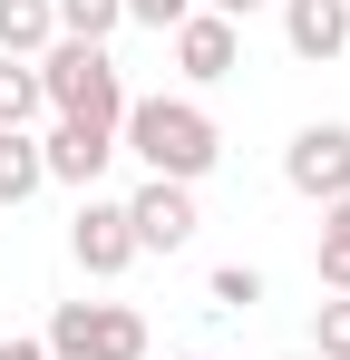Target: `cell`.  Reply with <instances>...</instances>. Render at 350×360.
Masks as SVG:
<instances>
[{
	"instance_id": "cell-1",
	"label": "cell",
	"mask_w": 350,
	"mask_h": 360,
	"mask_svg": "<svg viewBox=\"0 0 350 360\" xmlns=\"http://www.w3.org/2000/svg\"><path fill=\"white\" fill-rule=\"evenodd\" d=\"M117 156H136L146 176L166 185H205L214 176V156H224V127L205 117V98H127V117H117Z\"/></svg>"
},
{
	"instance_id": "cell-2",
	"label": "cell",
	"mask_w": 350,
	"mask_h": 360,
	"mask_svg": "<svg viewBox=\"0 0 350 360\" xmlns=\"http://www.w3.org/2000/svg\"><path fill=\"white\" fill-rule=\"evenodd\" d=\"M39 98H49V117H88V127L127 117V78L98 39H49L39 49Z\"/></svg>"
},
{
	"instance_id": "cell-3",
	"label": "cell",
	"mask_w": 350,
	"mask_h": 360,
	"mask_svg": "<svg viewBox=\"0 0 350 360\" xmlns=\"http://www.w3.org/2000/svg\"><path fill=\"white\" fill-rule=\"evenodd\" d=\"M39 351L49 360H146V311L136 302H58Z\"/></svg>"
},
{
	"instance_id": "cell-4",
	"label": "cell",
	"mask_w": 350,
	"mask_h": 360,
	"mask_svg": "<svg viewBox=\"0 0 350 360\" xmlns=\"http://www.w3.org/2000/svg\"><path fill=\"white\" fill-rule=\"evenodd\" d=\"M283 185L302 195V205H341V195H350V127L341 117H311L283 146Z\"/></svg>"
},
{
	"instance_id": "cell-5",
	"label": "cell",
	"mask_w": 350,
	"mask_h": 360,
	"mask_svg": "<svg viewBox=\"0 0 350 360\" xmlns=\"http://www.w3.org/2000/svg\"><path fill=\"white\" fill-rule=\"evenodd\" d=\"M117 205H127V234H136V253H185V243L205 234V214H195V185L146 176L136 195H117Z\"/></svg>"
},
{
	"instance_id": "cell-6",
	"label": "cell",
	"mask_w": 350,
	"mask_h": 360,
	"mask_svg": "<svg viewBox=\"0 0 350 360\" xmlns=\"http://www.w3.org/2000/svg\"><path fill=\"white\" fill-rule=\"evenodd\" d=\"M68 253H78V273H88V283H117V273L136 263L127 205H117V195H78V214H68Z\"/></svg>"
},
{
	"instance_id": "cell-7",
	"label": "cell",
	"mask_w": 350,
	"mask_h": 360,
	"mask_svg": "<svg viewBox=\"0 0 350 360\" xmlns=\"http://www.w3.org/2000/svg\"><path fill=\"white\" fill-rule=\"evenodd\" d=\"M39 166H49V185H78V195H98V176L117 166V127L49 117V136H39Z\"/></svg>"
},
{
	"instance_id": "cell-8",
	"label": "cell",
	"mask_w": 350,
	"mask_h": 360,
	"mask_svg": "<svg viewBox=\"0 0 350 360\" xmlns=\"http://www.w3.org/2000/svg\"><path fill=\"white\" fill-rule=\"evenodd\" d=\"M166 39H175L185 88H214V78H233V59H243V30H233V20H214V10H185Z\"/></svg>"
},
{
	"instance_id": "cell-9",
	"label": "cell",
	"mask_w": 350,
	"mask_h": 360,
	"mask_svg": "<svg viewBox=\"0 0 350 360\" xmlns=\"http://www.w3.org/2000/svg\"><path fill=\"white\" fill-rule=\"evenodd\" d=\"M283 39H292V59H341L350 49V0H283Z\"/></svg>"
},
{
	"instance_id": "cell-10",
	"label": "cell",
	"mask_w": 350,
	"mask_h": 360,
	"mask_svg": "<svg viewBox=\"0 0 350 360\" xmlns=\"http://www.w3.org/2000/svg\"><path fill=\"white\" fill-rule=\"evenodd\" d=\"M49 185V166H39V136L30 127H0V205H30Z\"/></svg>"
},
{
	"instance_id": "cell-11",
	"label": "cell",
	"mask_w": 350,
	"mask_h": 360,
	"mask_svg": "<svg viewBox=\"0 0 350 360\" xmlns=\"http://www.w3.org/2000/svg\"><path fill=\"white\" fill-rule=\"evenodd\" d=\"M49 39H58L49 0H0V59H39Z\"/></svg>"
},
{
	"instance_id": "cell-12",
	"label": "cell",
	"mask_w": 350,
	"mask_h": 360,
	"mask_svg": "<svg viewBox=\"0 0 350 360\" xmlns=\"http://www.w3.org/2000/svg\"><path fill=\"white\" fill-rule=\"evenodd\" d=\"M311 273H321V292H350V195H341V205H321V243H311Z\"/></svg>"
},
{
	"instance_id": "cell-13",
	"label": "cell",
	"mask_w": 350,
	"mask_h": 360,
	"mask_svg": "<svg viewBox=\"0 0 350 360\" xmlns=\"http://www.w3.org/2000/svg\"><path fill=\"white\" fill-rule=\"evenodd\" d=\"M49 20H58V39H98L108 49L127 30V0H49Z\"/></svg>"
},
{
	"instance_id": "cell-14",
	"label": "cell",
	"mask_w": 350,
	"mask_h": 360,
	"mask_svg": "<svg viewBox=\"0 0 350 360\" xmlns=\"http://www.w3.org/2000/svg\"><path fill=\"white\" fill-rule=\"evenodd\" d=\"M49 98H39V59H0V127H39Z\"/></svg>"
},
{
	"instance_id": "cell-15",
	"label": "cell",
	"mask_w": 350,
	"mask_h": 360,
	"mask_svg": "<svg viewBox=\"0 0 350 360\" xmlns=\"http://www.w3.org/2000/svg\"><path fill=\"white\" fill-rule=\"evenodd\" d=\"M205 302H214V311H253V302H263V273H253V263H214V273H205Z\"/></svg>"
},
{
	"instance_id": "cell-16",
	"label": "cell",
	"mask_w": 350,
	"mask_h": 360,
	"mask_svg": "<svg viewBox=\"0 0 350 360\" xmlns=\"http://www.w3.org/2000/svg\"><path fill=\"white\" fill-rule=\"evenodd\" d=\"M311 360H350V292L311 302Z\"/></svg>"
},
{
	"instance_id": "cell-17",
	"label": "cell",
	"mask_w": 350,
	"mask_h": 360,
	"mask_svg": "<svg viewBox=\"0 0 350 360\" xmlns=\"http://www.w3.org/2000/svg\"><path fill=\"white\" fill-rule=\"evenodd\" d=\"M185 10H195V0H127V20H136V30H175Z\"/></svg>"
},
{
	"instance_id": "cell-18",
	"label": "cell",
	"mask_w": 350,
	"mask_h": 360,
	"mask_svg": "<svg viewBox=\"0 0 350 360\" xmlns=\"http://www.w3.org/2000/svg\"><path fill=\"white\" fill-rule=\"evenodd\" d=\"M0 360H49V351H39V331H0Z\"/></svg>"
},
{
	"instance_id": "cell-19",
	"label": "cell",
	"mask_w": 350,
	"mask_h": 360,
	"mask_svg": "<svg viewBox=\"0 0 350 360\" xmlns=\"http://www.w3.org/2000/svg\"><path fill=\"white\" fill-rule=\"evenodd\" d=\"M195 10H214V20H233V30H243V20H253L263 0H195Z\"/></svg>"
},
{
	"instance_id": "cell-20",
	"label": "cell",
	"mask_w": 350,
	"mask_h": 360,
	"mask_svg": "<svg viewBox=\"0 0 350 360\" xmlns=\"http://www.w3.org/2000/svg\"><path fill=\"white\" fill-rule=\"evenodd\" d=\"M175 360H214V351H175Z\"/></svg>"
},
{
	"instance_id": "cell-21",
	"label": "cell",
	"mask_w": 350,
	"mask_h": 360,
	"mask_svg": "<svg viewBox=\"0 0 350 360\" xmlns=\"http://www.w3.org/2000/svg\"><path fill=\"white\" fill-rule=\"evenodd\" d=\"M283 360H311V351H283Z\"/></svg>"
}]
</instances>
